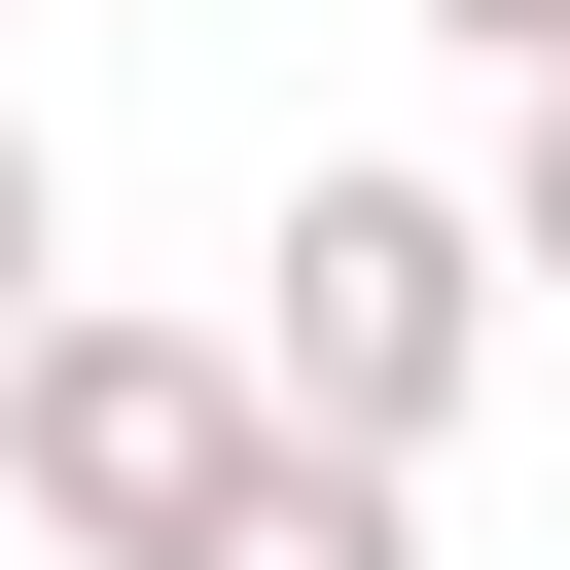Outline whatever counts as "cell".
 Segmentation results:
<instances>
[{"mask_svg":"<svg viewBox=\"0 0 570 570\" xmlns=\"http://www.w3.org/2000/svg\"><path fill=\"white\" fill-rule=\"evenodd\" d=\"M214 356H249L285 463H392V499H428V428H463V356H499V214L356 142V178H285V321H214Z\"/></svg>","mask_w":570,"mask_h":570,"instance_id":"1","label":"cell"},{"mask_svg":"<svg viewBox=\"0 0 570 570\" xmlns=\"http://www.w3.org/2000/svg\"><path fill=\"white\" fill-rule=\"evenodd\" d=\"M249 463H285V428H249V356H214V321H107V285H71V321L0 356V499H36L71 570H178Z\"/></svg>","mask_w":570,"mask_h":570,"instance_id":"2","label":"cell"},{"mask_svg":"<svg viewBox=\"0 0 570 570\" xmlns=\"http://www.w3.org/2000/svg\"><path fill=\"white\" fill-rule=\"evenodd\" d=\"M178 570H428V499H392V463H249Z\"/></svg>","mask_w":570,"mask_h":570,"instance_id":"3","label":"cell"},{"mask_svg":"<svg viewBox=\"0 0 570 570\" xmlns=\"http://www.w3.org/2000/svg\"><path fill=\"white\" fill-rule=\"evenodd\" d=\"M71 321V178H36V107H0V356Z\"/></svg>","mask_w":570,"mask_h":570,"instance_id":"4","label":"cell"},{"mask_svg":"<svg viewBox=\"0 0 570 570\" xmlns=\"http://www.w3.org/2000/svg\"><path fill=\"white\" fill-rule=\"evenodd\" d=\"M428 36H463V71H570V0H428Z\"/></svg>","mask_w":570,"mask_h":570,"instance_id":"5","label":"cell"}]
</instances>
